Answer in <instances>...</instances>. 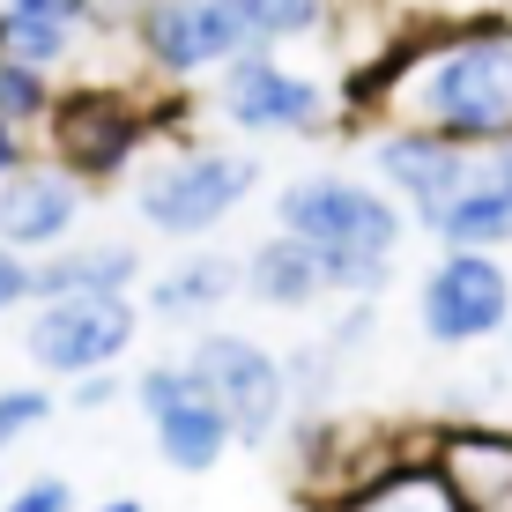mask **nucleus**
I'll list each match as a JSON object with an SVG mask.
<instances>
[{
  "label": "nucleus",
  "instance_id": "f257e3e1",
  "mask_svg": "<svg viewBox=\"0 0 512 512\" xmlns=\"http://www.w3.org/2000/svg\"><path fill=\"white\" fill-rule=\"evenodd\" d=\"M423 45H394L386 75L409 82V112L423 134H446L461 149H498L512 141V30L475 23L453 45H438L416 67Z\"/></svg>",
  "mask_w": 512,
  "mask_h": 512
},
{
  "label": "nucleus",
  "instance_id": "f03ea898",
  "mask_svg": "<svg viewBox=\"0 0 512 512\" xmlns=\"http://www.w3.org/2000/svg\"><path fill=\"white\" fill-rule=\"evenodd\" d=\"M186 372L201 379V394L223 409V423H231V438H238V446L268 453L275 438L290 431V416H297L290 364H282L275 349H260L253 334H223V327L193 334Z\"/></svg>",
  "mask_w": 512,
  "mask_h": 512
},
{
  "label": "nucleus",
  "instance_id": "7ed1b4c3",
  "mask_svg": "<svg viewBox=\"0 0 512 512\" xmlns=\"http://www.w3.org/2000/svg\"><path fill=\"white\" fill-rule=\"evenodd\" d=\"M275 231L305 238L312 253H379L394 260V245L409 238V216L394 208V193L342 179V171H312L275 193Z\"/></svg>",
  "mask_w": 512,
  "mask_h": 512
},
{
  "label": "nucleus",
  "instance_id": "20e7f679",
  "mask_svg": "<svg viewBox=\"0 0 512 512\" xmlns=\"http://www.w3.org/2000/svg\"><path fill=\"white\" fill-rule=\"evenodd\" d=\"M253 186H260V164L245 149H179L171 164H156L134 186V208L164 238H208L216 223H231L245 208Z\"/></svg>",
  "mask_w": 512,
  "mask_h": 512
},
{
  "label": "nucleus",
  "instance_id": "39448f33",
  "mask_svg": "<svg viewBox=\"0 0 512 512\" xmlns=\"http://www.w3.org/2000/svg\"><path fill=\"white\" fill-rule=\"evenodd\" d=\"M141 312L134 297H52V305L30 312L23 349L38 372H67V379H90V372H119V357L134 349Z\"/></svg>",
  "mask_w": 512,
  "mask_h": 512
},
{
  "label": "nucleus",
  "instance_id": "423d86ee",
  "mask_svg": "<svg viewBox=\"0 0 512 512\" xmlns=\"http://www.w3.org/2000/svg\"><path fill=\"white\" fill-rule=\"evenodd\" d=\"M416 327L438 349H475L512 327V275L498 253H446L416 290Z\"/></svg>",
  "mask_w": 512,
  "mask_h": 512
},
{
  "label": "nucleus",
  "instance_id": "0eeeda50",
  "mask_svg": "<svg viewBox=\"0 0 512 512\" xmlns=\"http://www.w3.org/2000/svg\"><path fill=\"white\" fill-rule=\"evenodd\" d=\"M134 401H141V416H149V431H156L164 468H179V475H208L238 446L223 409L201 394V379L186 372V357L179 364H149V372L134 379Z\"/></svg>",
  "mask_w": 512,
  "mask_h": 512
},
{
  "label": "nucleus",
  "instance_id": "6e6552de",
  "mask_svg": "<svg viewBox=\"0 0 512 512\" xmlns=\"http://www.w3.org/2000/svg\"><path fill=\"white\" fill-rule=\"evenodd\" d=\"M216 112L231 119V127H245V134H305V127H320L327 97H320V82H305V75H290L282 60L253 52V60L223 67Z\"/></svg>",
  "mask_w": 512,
  "mask_h": 512
},
{
  "label": "nucleus",
  "instance_id": "1a4fd4ad",
  "mask_svg": "<svg viewBox=\"0 0 512 512\" xmlns=\"http://www.w3.org/2000/svg\"><path fill=\"white\" fill-rule=\"evenodd\" d=\"M423 231L446 245V253H498V245H512V141L475 149L468 179L453 186V201Z\"/></svg>",
  "mask_w": 512,
  "mask_h": 512
},
{
  "label": "nucleus",
  "instance_id": "9d476101",
  "mask_svg": "<svg viewBox=\"0 0 512 512\" xmlns=\"http://www.w3.org/2000/svg\"><path fill=\"white\" fill-rule=\"evenodd\" d=\"M52 149H60V164L75 179H112L141 149V119L112 90H75L52 104Z\"/></svg>",
  "mask_w": 512,
  "mask_h": 512
},
{
  "label": "nucleus",
  "instance_id": "9b49d317",
  "mask_svg": "<svg viewBox=\"0 0 512 512\" xmlns=\"http://www.w3.org/2000/svg\"><path fill=\"white\" fill-rule=\"evenodd\" d=\"M372 164H379V179L409 201V223H431L438 208L453 201V186L468 179L475 149H461V141H446V134H423V127H394V134H379Z\"/></svg>",
  "mask_w": 512,
  "mask_h": 512
},
{
  "label": "nucleus",
  "instance_id": "f8f14e48",
  "mask_svg": "<svg viewBox=\"0 0 512 512\" xmlns=\"http://www.w3.org/2000/svg\"><path fill=\"white\" fill-rule=\"evenodd\" d=\"M82 216V179L67 164H23L0 179V245L30 253V245H60Z\"/></svg>",
  "mask_w": 512,
  "mask_h": 512
},
{
  "label": "nucleus",
  "instance_id": "ddd939ff",
  "mask_svg": "<svg viewBox=\"0 0 512 512\" xmlns=\"http://www.w3.org/2000/svg\"><path fill=\"white\" fill-rule=\"evenodd\" d=\"M438 475L461 490L468 512H505L512 505V438L505 431H483V423H461V431L438 438Z\"/></svg>",
  "mask_w": 512,
  "mask_h": 512
},
{
  "label": "nucleus",
  "instance_id": "4468645a",
  "mask_svg": "<svg viewBox=\"0 0 512 512\" xmlns=\"http://www.w3.org/2000/svg\"><path fill=\"white\" fill-rule=\"evenodd\" d=\"M141 282V253L134 245H82V253H52L45 268H30V305L52 297H134Z\"/></svg>",
  "mask_w": 512,
  "mask_h": 512
},
{
  "label": "nucleus",
  "instance_id": "2eb2a0df",
  "mask_svg": "<svg viewBox=\"0 0 512 512\" xmlns=\"http://www.w3.org/2000/svg\"><path fill=\"white\" fill-rule=\"evenodd\" d=\"M245 297H260V305H275V312H297V305H312V297H327L320 253H312L305 238H290V231L260 238L253 253H245Z\"/></svg>",
  "mask_w": 512,
  "mask_h": 512
},
{
  "label": "nucleus",
  "instance_id": "dca6fc26",
  "mask_svg": "<svg viewBox=\"0 0 512 512\" xmlns=\"http://www.w3.org/2000/svg\"><path fill=\"white\" fill-rule=\"evenodd\" d=\"M245 290V260H216V253H193L179 268H164L149 282V312H164V320H208V312H223V297Z\"/></svg>",
  "mask_w": 512,
  "mask_h": 512
},
{
  "label": "nucleus",
  "instance_id": "f3484780",
  "mask_svg": "<svg viewBox=\"0 0 512 512\" xmlns=\"http://www.w3.org/2000/svg\"><path fill=\"white\" fill-rule=\"evenodd\" d=\"M342 512H468L461 490L438 475V461H416V468H379L372 483L342 490Z\"/></svg>",
  "mask_w": 512,
  "mask_h": 512
},
{
  "label": "nucleus",
  "instance_id": "a211bd4d",
  "mask_svg": "<svg viewBox=\"0 0 512 512\" xmlns=\"http://www.w3.org/2000/svg\"><path fill=\"white\" fill-rule=\"evenodd\" d=\"M141 45L164 75H201L208 60V38H201V0H149L141 8Z\"/></svg>",
  "mask_w": 512,
  "mask_h": 512
},
{
  "label": "nucleus",
  "instance_id": "6ab92c4d",
  "mask_svg": "<svg viewBox=\"0 0 512 512\" xmlns=\"http://www.w3.org/2000/svg\"><path fill=\"white\" fill-rule=\"evenodd\" d=\"M67 30H75V15H0V52L23 67H52L67 52Z\"/></svg>",
  "mask_w": 512,
  "mask_h": 512
},
{
  "label": "nucleus",
  "instance_id": "aec40b11",
  "mask_svg": "<svg viewBox=\"0 0 512 512\" xmlns=\"http://www.w3.org/2000/svg\"><path fill=\"white\" fill-rule=\"evenodd\" d=\"M30 119H52L45 67H23V60L0 52V127H30Z\"/></svg>",
  "mask_w": 512,
  "mask_h": 512
},
{
  "label": "nucleus",
  "instance_id": "412c9836",
  "mask_svg": "<svg viewBox=\"0 0 512 512\" xmlns=\"http://www.w3.org/2000/svg\"><path fill=\"white\" fill-rule=\"evenodd\" d=\"M320 8H327V0H238V15L253 23L260 45H275V38H312V30H320Z\"/></svg>",
  "mask_w": 512,
  "mask_h": 512
},
{
  "label": "nucleus",
  "instance_id": "4be33fe9",
  "mask_svg": "<svg viewBox=\"0 0 512 512\" xmlns=\"http://www.w3.org/2000/svg\"><path fill=\"white\" fill-rule=\"evenodd\" d=\"M52 409H60V401H52L45 386H0V453H15L30 431H45Z\"/></svg>",
  "mask_w": 512,
  "mask_h": 512
},
{
  "label": "nucleus",
  "instance_id": "5701e85b",
  "mask_svg": "<svg viewBox=\"0 0 512 512\" xmlns=\"http://www.w3.org/2000/svg\"><path fill=\"white\" fill-rule=\"evenodd\" d=\"M386 268H394V260H379V253H320V282L334 297H379L386 290Z\"/></svg>",
  "mask_w": 512,
  "mask_h": 512
},
{
  "label": "nucleus",
  "instance_id": "b1692460",
  "mask_svg": "<svg viewBox=\"0 0 512 512\" xmlns=\"http://www.w3.org/2000/svg\"><path fill=\"white\" fill-rule=\"evenodd\" d=\"M0 512H75V483L67 475H30L23 490H8Z\"/></svg>",
  "mask_w": 512,
  "mask_h": 512
},
{
  "label": "nucleus",
  "instance_id": "393cba45",
  "mask_svg": "<svg viewBox=\"0 0 512 512\" xmlns=\"http://www.w3.org/2000/svg\"><path fill=\"white\" fill-rule=\"evenodd\" d=\"M119 394H134V379H119V372H90V379L67 386V409H112Z\"/></svg>",
  "mask_w": 512,
  "mask_h": 512
},
{
  "label": "nucleus",
  "instance_id": "a878e982",
  "mask_svg": "<svg viewBox=\"0 0 512 512\" xmlns=\"http://www.w3.org/2000/svg\"><path fill=\"white\" fill-rule=\"evenodd\" d=\"M372 327H379V312H372V297H364V305H349L342 320H334L327 349H334V357H349V349H364V342H372Z\"/></svg>",
  "mask_w": 512,
  "mask_h": 512
},
{
  "label": "nucleus",
  "instance_id": "bb28decb",
  "mask_svg": "<svg viewBox=\"0 0 512 512\" xmlns=\"http://www.w3.org/2000/svg\"><path fill=\"white\" fill-rule=\"evenodd\" d=\"M15 305H30V268L0 245V312H15Z\"/></svg>",
  "mask_w": 512,
  "mask_h": 512
},
{
  "label": "nucleus",
  "instance_id": "cd10ccee",
  "mask_svg": "<svg viewBox=\"0 0 512 512\" xmlns=\"http://www.w3.org/2000/svg\"><path fill=\"white\" fill-rule=\"evenodd\" d=\"M82 0H8V15H75Z\"/></svg>",
  "mask_w": 512,
  "mask_h": 512
},
{
  "label": "nucleus",
  "instance_id": "c85d7f7f",
  "mask_svg": "<svg viewBox=\"0 0 512 512\" xmlns=\"http://www.w3.org/2000/svg\"><path fill=\"white\" fill-rule=\"evenodd\" d=\"M23 171V141H15V127H0V179H15Z\"/></svg>",
  "mask_w": 512,
  "mask_h": 512
},
{
  "label": "nucleus",
  "instance_id": "c756f323",
  "mask_svg": "<svg viewBox=\"0 0 512 512\" xmlns=\"http://www.w3.org/2000/svg\"><path fill=\"white\" fill-rule=\"evenodd\" d=\"M90 512H149L141 498H104V505H90Z\"/></svg>",
  "mask_w": 512,
  "mask_h": 512
},
{
  "label": "nucleus",
  "instance_id": "7c9ffc66",
  "mask_svg": "<svg viewBox=\"0 0 512 512\" xmlns=\"http://www.w3.org/2000/svg\"><path fill=\"white\" fill-rule=\"evenodd\" d=\"M505 357H512V327H505Z\"/></svg>",
  "mask_w": 512,
  "mask_h": 512
},
{
  "label": "nucleus",
  "instance_id": "2f4dec72",
  "mask_svg": "<svg viewBox=\"0 0 512 512\" xmlns=\"http://www.w3.org/2000/svg\"><path fill=\"white\" fill-rule=\"evenodd\" d=\"M0 505H8V490H0Z\"/></svg>",
  "mask_w": 512,
  "mask_h": 512
},
{
  "label": "nucleus",
  "instance_id": "473e14b6",
  "mask_svg": "<svg viewBox=\"0 0 512 512\" xmlns=\"http://www.w3.org/2000/svg\"><path fill=\"white\" fill-rule=\"evenodd\" d=\"M505 512H512V505H505Z\"/></svg>",
  "mask_w": 512,
  "mask_h": 512
}]
</instances>
